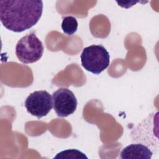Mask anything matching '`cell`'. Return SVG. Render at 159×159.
I'll return each mask as SVG.
<instances>
[{
	"mask_svg": "<svg viewBox=\"0 0 159 159\" xmlns=\"http://www.w3.org/2000/svg\"><path fill=\"white\" fill-rule=\"evenodd\" d=\"M43 2L38 0L0 1V20L9 30L22 32L34 26L43 12Z\"/></svg>",
	"mask_w": 159,
	"mask_h": 159,
	"instance_id": "1",
	"label": "cell"
},
{
	"mask_svg": "<svg viewBox=\"0 0 159 159\" xmlns=\"http://www.w3.org/2000/svg\"><path fill=\"white\" fill-rule=\"evenodd\" d=\"M158 112L150 114L137 124L131 131L130 137L134 143H140L148 147L153 152L158 151Z\"/></svg>",
	"mask_w": 159,
	"mask_h": 159,
	"instance_id": "2",
	"label": "cell"
},
{
	"mask_svg": "<svg viewBox=\"0 0 159 159\" xmlns=\"http://www.w3.org/2000/svg\"><path fill=\"white\" fill-rule=\"evenodd\" d=\"M82 66L88 71L99 75L110 63V55L102 45H91L83 48L80 56Z\"/></svg>",
	"mask_w": 159,
	"mask_h": 159,
	"instance_id": "3",
	"label": "cell"
},
{
	"mask_svg": "<svg viewBox=\"0 0 159 159\" xmlns=\"http://www.w3.org/2000/svg\"><path fill=\"white\" fill-rule=\"evenodd\" d=\"M44 47L42 42L32 32L22 37L16 46V55L23 63H33L39 61L42 57Z\"/></svg>",
	"mask_w": 159,
	"mask_h": 159,
	"instance_id": "4",
	"label": "cell"
},
{
	"mask_svg": "<svg viewBox=\"0 0 159 159\" xmlns=\"http://www.w3.org/2000/svg\"><path fill=\"white\" fill-rule=\"evenodd\" d=\"M24 106L29 113L38 119L47 116L53 107V99L47 91H36L25 100Z\"/></svg>",
	"mask_w": 159,
	"mask_h": 159,
	"instance_id": "5",
	"label": "cell"
},
{
	"mask_svg": "<svg viewBox=\"0 0 159 159\" xmlns=\"http://www.w3.org/2000/svg\"><path fill=\"white\" fill-rule=\"evenodd\" d=\"M53 109L58 117H66L75 112L78 102L74 93L68 88H61L52 94Z\"/></svg>",
	"mask_w": 159,
	"mask_h": 159,
	"instance_id": "6",
	"label": "cell"
},
{
	"mask_svg": "<svg viewBox=\"0 0 159 159\" xmlns=\"http://www.w3.org/2000/svg\"><path fill=\"white\" fill-rule=\"evenodd\" d=\"M152 150L146 145L140 143H134L124 147L120 152L122 159H151Z\"/></svg>",
	"mask_w": 159,
	"mask_h": 159,
	"instance_id": "7",
	"label": "cell"
},
{
	"mask_svg": "<svg viewBox=\"0 0 159 159\" xmlns=\"http://www.w3.org/2000/svg\"><path fill=\"white\" fill-rule=\"evenodd\" d=\"M78 21L73 16H66L63 19L61 22V29L63 32L68 35L74 34L78 29Z\"/></svg>",
	"mask_w": 159,
	"mask_h": 159,
	"instance_id": "8",
	"label": "cell"
},
{
	"mask_svg": "<svg viewBox=\"0 0 159 159\" xmlns=\"http://www.w3.org/2000/svg\"><path fill=\"white\" fill-rule=\"evenodd\" d=\"M53 158H66V159H79V158H86L88 159V157L86 155L76 150V149H68L66 150L61 151L57 154L56 156L53 157Z\"/></svg>",
	"mask_w": 159,
	"mask_h": 159,
	"instance_id": "9",
	"label": "cell"
}]
</instances>
